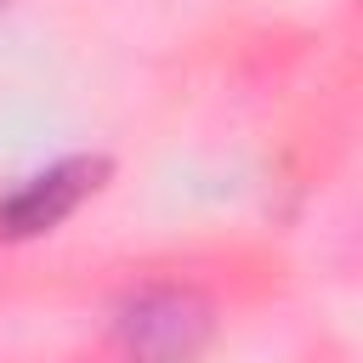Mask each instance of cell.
I'll list each match as a JSON object with an SVG mask.
<instances>
[{"label": "cell", "mask_w": 363, "mask_h": 363, "mask_svg": "<svg viewBox=\"0 0 363 363\" xmlns=\"http://www.w3.org/2000/svg\"><path fill=\"white\" fill-rule=\"evenodd\" d=\"M216 329V312L199 289L182 284H147L119 301L113 340L130 363H193Z\"/></svg>", "instance_id": "cell-1"}, {"label": "cell", "mask_w": 363, "mask_h": 363, "mask_svg": "<svg viewBox=\"0 0 363 363\" xmlns=\"http://www.w3.org/2000/svg\"><path fill=\"white\" fill-rule=\"evenodd\" d=\"M102 159L91 153H74V159H57L34 176H23L17 187L0 193V238H34V233H51L57 221H68L96 187H102Z\"/></svg>", "instance_id": "cell-2"}]
</instances>
